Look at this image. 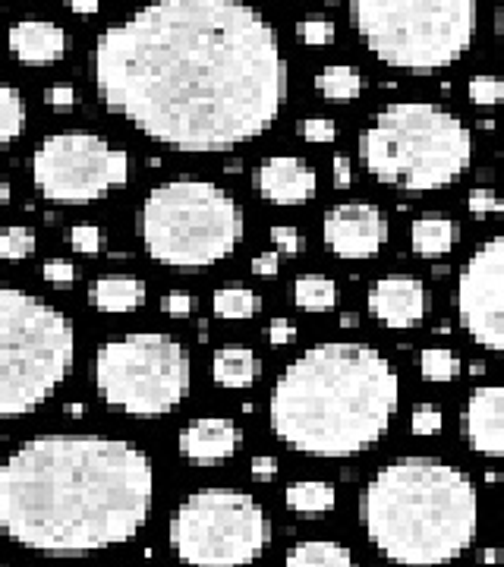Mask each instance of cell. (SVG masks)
<instances>
[{"label": "cell", "mask_w": 504, "mask_h": 567, "mask_svg": "<svg viewBox=\"0 0 504 567\" xmlns=\"http://www.w3.org/2000/svg\"><path fill=\"white\" fill-rule=\"evenodd\" d=\"M95 89L120 120L174 152L259 139L287 101V63L246 0H149L95 45Z\"/></svg>", "instance_id": "1"}, {"label": "cell", "mask_w": 504, "mask_h": 567, "mask_svg": "<svg viewBox=\"0 0 504 567\" xmlns=\"http://www.w3.org/2000/svg\"><path fill=\"white\" fill-rule=\"evenodd\" d=\"M155 470L142 448L95 432H48L0 464V533L38 555H89L149 523Z\"/></svg>", "instance_id": "2"}, {"label": "cell", "mask_w": 504, "mask_h": 567, "mask_svg": "<svg viewBox=\"0 0 504 567\" xmlns=\"http://www.w3.org/2000/svg\"><path fill=\"white\" fill-rule=\"evenodd\" d=\"M401 378L369 344L325 341L303 350L271 388L268 423L290 451L353 457L391 429Z\"/></svg>", "instance_id": "3"}, {"label": "cell", "mask_w": 504, "mask_h": 567, "mask_svg": "<svg viewBox=\"0 0 504 567\" xmlns=\"http://www.w3.org/2000/svg\"><path fill=\"white\" fill-rule=\"evenodd\" d=\"M360 523L375 552L397 567H445L479 530L473 479L438 457H397L360 495Z\"/></svg>", "instance_id": "4"}, {"label": "cell", "mask_w": 504, "mask_h": 567, "mask_svg": "<svg viewBox=\"0 0 504 567\" xmlns=\"http://www.w3.org/2000/svg\"><path fill=\"white\" fill-rule=\"evenodd\" d=\"M366 171L407 193L454 183L470 167L473 139L464 120L426 101H397L360 133Z\"/></svg>", "instance_id": "5"}, {"label": "cell", "mask_w": 504, "mask_h": 567, "mask_svg": "<svg viewBox=\"0 0 504 567\" xmlns=\"http://www.w3.org/2000/svg\"><path fill=\"white\" fill-rule=\"evenodd\" d=\"M76 363V328L48 300L0 284V419L48 404Z\"/></svg>", "instance_id": "6"}, {"label": "cell", "mask_w": 504, "mask_h": 567, "mask_svg": "<svg viewBox=\"0 0 504 567\" xmlns=\"http://www.w3.org/2000/svg\"><path fill=\"white\" fill-rule=\"evenodd\" d=\"M139 237L145 252L174 271H202L243 240V208L227 189L208 180L158 183L139 208Z\"/></svg>", "instance_id": "7"}, {"label": "cell", "mask_w": 504, "mask_h": 567, "mask_svg": "<svg viewBox=\"0 0 504 567\" xmlns=\"http://www.w3.org/2000/svg\"><path fill=\"white\" fill-rule=\"evenodd\" d=\"M350 19L382 63L429 73L467 54L476 0H350Z\"/></svg>", "instance_id": "8"}, {"label": "cell", "mask_w": 504, "mask_h": 567, "mask_svg": "<svg viewBox=\"0 0 504 567\" xmlns=\"http://www.w3.org/2000/svg\"><path fill=\"white\" fill-rule=\"evenodd\" d=\"M95 388L104 404L126 416L158 419L183 404L189 391V356L171 334H120L95 353Z\"/></svg>", "instance_id": "9"}, {"label": "cell", "mask_w": 504, "mask_h": 567, "mask_svg": "<svg viewBox=\"0 0 504 567\" xmlns=\"http://www.w3.org/2000/svg\"><path fill=\"white\" fill-rule=\"evenodd\" d=\"M167 539L186 567H246L271 542L262 504L240 489H199L177 504Z\"/></svg>", "instance_id": "10"}, {"label": "cell", "mask_w": 504, "mask_h": 567, "mask_svg": "<svg viewBox=\"0 0 504 567\" xmlns=\"http://www.w3.org/2000/svg\"><path fill=\"white\" fill-rule=\"evenodd\" d=\"M32 180L48 202H98L130 180V158L95 133H54L32 155Z\"/></svg>", "instance_id": "11"}, {"label": "cell", "mask_w": 504, "mask_h": 567, "mask_svg": "<svg viewBox=\"0 0 504 567\" xmlns=\"http://www.w3.org/2000/svg\"><path fill=\"white\" fill-rule=\"evenodd\" d=\"M457 319L476 344L504 353V230L482 240L460 268Z\"/></svg>", "instance_id": "12"}, {"label": "cell", "mask_w": 504, "mask_h": 567, "mask_svg": "<svg viewBox=\"0 0 504 567\" xmlns=\"http://www.w3.org/2000/svg\"><path fill=\"white\" fill-rule=\"evenodd\" d=\"M388 218L369 202H344L325 212L322 237L338 259H372L388 243Z\"/></svg>", "instance_id": "13"}, {"label": "cell", "mask_w": 504, "mask_h": 567, "mask_svg": "<svg viewBox=\"0 0 504 567\" xmlns=\"http://www.w3.org/2000/svg\"><path fill=\"white\" fill-rule=\"evenodd\" d=\"M369 315H375L378 322L388 328H416L423 322L429 297L426 287L413 275H385L369 284V297H366Z\"/></svg>", "instance_id": "14"}, {"label": "cell", "mask_w": 504, "mask_h": 567, "mask_svg": "<svg viewBox=\"0 0 504 567\" xmlns=\"http://www.w3.org/2000/svg\"><path fill=\"white\" fill-rule=\"evenodd\" d=\"M464 438L482 457H504V385H482L470 394Z\"/></svg>", "instance_id": "15"}, {"label": "cell", "mask_w": 504, "mask_h": 567, "mask_svg": "<svg viewBox=\"0 0 504 567\" xmlns=\"http://www.w3.org/2000/svg\"><path fill=\"white\" fill-rule=\"evenodd\" d=\"M315 186H319L315 171L303 158L293 155L265 158L256 171L259 196L268 199L271 205H303L315 196Z\"/></svg>", "instance_id": "16"}, {"label": "cell", "mask_w": 504, "mask_h": 567, "mask_svg": "<svg viewBox=\"0 0 504 567\" xmlns=\"http://www.w3.org/2000/svg\"><path fill=\"white\" fill-rule=\"evenodd\" d=\"M240 441H243V432L237 429L234 419L202 416L180 429L177 451L186 460H196V464H218V460H227L237 454Z\"/></svg>", "instance_id": "17"}, {"label": "cell", "mask_w": 504, "mask_h": 567, "mask_svg": "<svg viewBox=\"0 0 504 567\" xmlns=\"http://www.w3.org/2000/svg\"><path fill=\"white\" fill-rule=\"evenodd\" d=\"M10 51L26 67H48L70 51V35L48 19H23L10 26Z\"/></svg>", "instance_id": "18"}, {"label": "cell", "mask_w": 504, "mask_h": 567, "mask_svg": "<svg viewBox=\"0 0 504 567\" xmlns=\"http://www.w3.org/2000/svg\"><path fill=\"white\" fill-rule=\"evenodd\" d=\"M145 303V281L133 275H108L92 284V306L98 312L120 315V312H136Z\"/></svg>", "instance_id": "19"}, {"label": "cell", "mask_w": 504, "mask_h": 567, "mask_svg": "<svg viewBox=\"0 0 504 567\" xmlns=\"http://www.w3.org/2000/svg\"><path fill=\"white\" fill-rule=\"evenodd\" d=\"M212 378L221 388L243 391L256 385L259 378V356L249 347H221L212 360Z\"/></svg>", "instance_id": "20"}, {"label": "cell", "mask_w": 504, "mask_h": 567, "mask_svg": "<svg viewBox=\"0 0 504 567\" xmlns=\"http://www.w3.org/2000/svg\"><path fill=\"white\" fill-rule=\"evenodd\" d=\"M457 234H460L457 221L432 212V215H419V218L413 221V227H410V243H413L416 256L435 259V256H445V252H451V246L457 243Z\"/></svg>", "instance_id": "21"}, {"label": "cell", "mask_w": 504, "mask_h": 567, "mask_svg": "<svg viewBox=\"0 0 504 567\" xmlns=\"http://www.w3.org/2000/svg\"><path fill=\"white\" fill-rule=\"evenodd\" d=\"M284 567H356V561H353V552L341 542L306 539L287 552Z\"/></svg>", "instance_id": "22"}, {"label": "cell", "mask_w": 504, "mask_h": 567, "mask_svg": "<svg viewBox=\"0 0 504 567\" xmlns=\"http://www.w3.org/2000/svg\"><path fill=\"white\" fill-rule=\"evenodd\" d=\"M284 501H287V508H290L293 514L315 517V514L334 511V504H338V492H334L331 482H322V479H300V482H290V486H287Z\"/></svg>", "instance_id": "23"}, {"label": "cell", "mask_w": 504, "mask_h": 567, "mask_svg": "<svg viewBox=\"0 0 504 567\" xmlns=\"http://www.w3.org/2000/svg\"><path fill=\"white\" fill-rule=\"evenodd\" d=\"M315 89L328 101H353L363 92V76L350 63H328L315 76Z\"/></svg>", "instance_id": "24"}, {"label": "cell", "mask_w": 504, "mask_h": 567, "mask_svg": "<svg viewBox=\"0 0 504 567\" xmlns=\"http://www.w3.org/2000/svg\"><path fill=\"white\" fill-rule=\"evenodd\" d=\"M212 309L218 319H227V322H243V319H252L259 309H262V300L256 290H249L243 284H224L215 300H212Z\"/></svg>", "instance_id": "25"}, {"label": "cell", "mask_w": 504, "mask_h": 567, "mask_svg": "<svg viewBox=\"0 0 504 567\" xmlns=\"http://www.w3.org/2000/svg\"><path fill=\"white\" fill-rule=\"evenodd\" d=\"M293 303L306 312H328L338 303V284L325 275H300L293 281Z\"/></svg>", "instance_id": "26"}, {"label": "cell", "mask_w": 504, "mask_h": 567, "mask_svg": "<svg viewBox=\"0 0 504 567\" xmlns=\"http://www.w3.org/2000/svg\"><path fill=\"white\" fill-rule=\"evenodd\" d=\"M26 130V101L19 89L0 82V149Z\"/></svg>", "instance_id": "27"}, {"label": "cell", "mask_w": 504, "mask_h": 567, "mask_svg": "<svg viewBox=\"0 0 504 567\" xmlns=\"http://www.w3.org/2000/svg\"><path fill=\"white\" fill-rule=\"evenodd\" d=\"M419 372H423L426 382H438L445 385L451 378L460 375V360L457 353L448 350V347H426L419 353Z\"/></svg>", "instance_id": "28"}, {"label": "cell", "mask_w": 504, "mask_h": 567, "mask_svg": "<svg viewBox=\"0 0 504 567\" xmlns=\"http://www.w3.org/2000/svg\"><path fill=\"white\" fill-rule=\"evenodd\" d=\"M35 252V234L26 224H10L0 230V259L4 262H23Z\"/></svg>", "instance_id": "29"}, {"label": "cell", "mask_w": 504, "mask_h": 567, "mask_svg": "<svg viewBox=\"0 0 504 567\" xmlns=\"http://www.w3.org/2000/svg\"><path fill=\"white\" fill-rule=\"evenodd\" d=\"M467 92H470V101L479 104V108H495V104L504 101V82L492 73H479L470 79Z\"/></svg>", "instance_id": "30"}, {"label": "cell", "mask_w": 504, "mask_h": 567, "mask_svg": "<svg viewBox=\"0 0 504 567\" xmlns=\"http://www.w3.org/2000/svg\"><path fill=\"white\" fill-rule=\"evenodd\" d=\"M441 426H445V419H441V410H438L435 404H419V407H413V416H410L413 435L429 438V435H438Z\"/></svg>", "instance_id": "31"}, {"label": "cell", "mask_w": 504, "mask_h": 567, "mask_svg": "<svg viewBox=\"0 0 504 567\" xmlns=\"http://www.w3.org/2000/svg\"><path fill=\"white\" fill-rule=\"evenodd\" d=\"M297 38L303 41V45H331L334 41V23H328V19H303V23L297 26Z\"/></svg>", "instance_id": "32"}, {"label": "cell", "mask_w": 504, "mask_h": 567, "mask_svg": "<svg viewBox=\"0 0 504 567\" xmlns=\"http://www.w3.org/2000/svg\"><path fill=\"white\" fill-rule=\"evenodd\" d=\"M101 240H104V234L95 224H76L70 230V246L76 252H82V256H95V252H101Z\"/></svg>", "instance_id": "33"}, {"label": "cell", "mask_w": 504, "mask_h": 567, "mask_svg": "<svg viewBox=\"0 0 504 567\" xmlns=\"http://www.w3.org/2000/svg\"><path fill=\"white\" fill-rule=\"evenodd\" d=\"M467 208L476 215V218H486V215H498V212H504V199H498L492 189H486V186H479V189H473L470 193V199H467Z\"/></svg>", "instance_id": "34"}, {"label": "cell", "mask_w": 504, "mask_h": 567, "mask_svg": "<svg viewBox=\"0 0 504 567\" xmlns=\"http://www.w3.org/2000/svg\"><path fill=\"white\" fill-rule=\"evenodd\" d=\"M300 136L306 142H334V136H338V123L328 120V117L300 120Z\"/></svg>", "instance_id": "35"}, {"label": "cell", "mask_w": 504, "mask_h": 567, "mask_svg": "<svg viewBox=\"0 0 504 567\" xmlns=\"http://www.w3.org/2000/svg\"><path fill=\"white\" fill-rule=\"evenodd\" d=\"M41 278L48 284H73L76 281V265L70 259H48L41 265Z\"/></svg>", "instance_id": "36"}, {"label": "cell", "mask_w": 504, "mask_h": 567, "mask_svg": "<svg viewBox=\"0 0 504 567\" xmlns=\"http://www.w3.org/2000/svg\"><path fill=\"white\" fill-rule=\"evenodd\" d=\"M161 309L171 315V319H183V315H193L199 309V300L193 293H167L161 300Z\"/></svg>", "instance_id": "37"}, {"label": "cell", "mask_w": 504, "mask_h": 567, "mask_svg": "<svg viewBox=\"0 0 504 567\" xmlns=\"http://www.w3.org/2000/svg\"><path fill=\"white\" fill-rule=\"evenodd\" d=\"M271 243H275L281 252H287V256H297V252L303 249V237L297 227H287V224H278L271 227Z\"/></svg>", "instance_id": "38"}, {"label": "cell", "mask_w": 504, "mask_h": 567, "mask_svg": "<svg viewBox=\"0 0 504 567\" xmlns=\"http://www.w3.org/2000/svg\"><path fill=\"white\" fill-rule=\"evenodd\" d=\"M293 338H297V325H293L290 319H284V315H275V319L268 322V341L275 347L293 344Z\"/></svg>", "instance_id": "39"}, {"label": "cell", "mask_w": 504, "mask_h": 567, "mask_svg": "<svg viewBox=\"0 0 504 567\" xmlns=\"http://www.w3.org/2000/svg\"><path fill=\"white\" fill-rule=\"evenodd\" d=\"M45 101L51 108H70V104H76V89L70 82H54V86L45 89Z\"/></svg>", "instance_id": "40"}, {"label": "cell", "mask_w": 504, "mask_h": 567, "mask_svg": "<svg viewBox=\"0 0 504 567\" xmlns=\"http://www.w3.org/2000/svg\"><path fill=\"white\" fill-rule=\"evenodd\" d=\"M249 473H252V479H259V482L275 479V473H278V460H275V457H252Z\"/></svg>", "instance_id": "41"}, {"label": "cell", "mask_w": 504, "mask_h": 567, "mask_svg": "<svg viewBox=\"0 0 504 567\" xmlns=\"http://www.w3.org/2000/svg\"><path fill=\"white\" fill-rule=\"evenodd\" d=\"M252 275H278V252H262L252 259Z\"/></svg>", "instance_id": "42"}, {"label": "cell", "mask_w": 504, "mask_h": 567, "mask_svg": "<svg viewBox=\"0 0 504 567\" xmlns=\"http://www.w3.org/2000/svg\"><path fill=\"white\" fill-rule=\"evenodd\" d=\"M331 167H334V186H350L353 183V164H350V158H344V155H338L331 161Z\"/></svg>", "instance_id": "43"}, {"label": "cell", "mask_w": 504, "mask_h": 567, "mask_svg": "<svg viewBox=\"0 0 504 567\" xmlns=\"http://www.w3.org/2000/svg\"><path fill=\"white\" fill-rule=\"evenodd\" d=\"M70 7H73V13H79V16H92V13H98L101 0H70Z\"/></svg>", "instance_id": "44"}, {"label": "cell", "mask_w": 504, "mask_h": 567, "mask_svg": "<svg viewBox=\"0 0 504 567\" xmlns=\"http://www.w3.org/2000/svg\"><path fill=\"white\" fill-rule=\"evenodd\" d=\"M495 35H498L501 48H504V0H501V4H498V10H495Z\"/></svg>", "instance_id": "45"}, {"label": "cell", "mask_w": 504, "mask_h": 567, "mask_svg": "<svg viewBox=\"0 0 504 567\" xmlns=\"http://www.w3.org/2000/svg\"><path fill=\"white\" fill-rule=\"evenodd\" d=\"M10 202V183L0 177V205H7Z\"/></svg>", "instance_id": "46"}, {"label": "cell", "mask_w": 504, "mask_h": 567, "mask_svg": "<svg viewBox=\"0 0 504 567\" xmlns=\"http://www.w3.org/2000/svg\"><path fill=\"white\" fill-rule=\"evenodd\" d=\"M341 325H344V328H356V325H360V319H356L353 312H344V315H341Z\"/></svg>", "instance_id": "47"}, {"label": "cell", "mask_w": 504, "mask_h": 567, "mask_svg": "<svg viewBox=\"0 0 504 567\" xmlns=\"http://www.w3.org/2000/svg\"><path fill=\"white\" fill-rule=\"evenodd\" d=\"M501 158H504V142H501Z\"/></svg>", "instance_id": "48"}]
</instances>
